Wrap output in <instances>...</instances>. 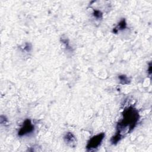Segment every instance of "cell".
I'll list each match as a JSON object with an SVG mask.
<instances>
[{
	"label": "cell",
	"instance_id": "obj_2",
	"mask_svg": "<svg viewBox=\"0 0 152 152\" xmlns=\"http://www.w3.org/2000/svg\"><path fill=\"white\" fill-rule=\"evenodd\" d=\"M104 134L101 133L100 134L96 135L93 137L88 142L87 145V148L89 150H91L92 149L96 148L100 144L103 139L104 138Z\"/></svg>",
	"mask_w": 152,
	"mask_h": 152
},
{
	"label": "cell",
	"instance_id": "obj_3",
	"mask_svg": "<svg viewBox=\"0 0 152 152\" xmlns=\"http://www.w3.org/2000/svg\"><path fill=\"white\" fill-rule=\"evenodd\" d=\"M34 129V126L31 123L29 119H27L25 121L24 123H23V126L21 128L20 130L18 132V135L20 136L24 135L30 132H31Z\"/></svg>",
	"mask_w": 152,
	"mask_h": 152
},
{
	"label": "cell",
	"instance_id": "obj_4",
	"mask_svg": "<svg viewBox=\"0 0 152 152\" xmlns=\"http://www.w3.org/2000/svg\"><path fill=\"white\" fill-rule=\"evenodd\" d=\"M64 139L68 143H71V142H72L75 141V137L71 133L66 134L64 137Z\"/></svg>",
	"mask_w": 152,
	"mask_h": 152
},
{
	"label": "cell",
	"instance_id": "obj_1",
	"mask_svg": "<svg viewBox=\"0 0 152 152\" xmlns=\"http://www.w3.org/2000/svg\"><path fill=\"white\" fill-rule=\"evenodd\" d=\"M123 116L124 118L122 120L118 125V132L116 134L119 135L122 129L125 130L128 127L129 131L132 129L138 119V112L132 107H129L128 109H125L124 110Z\"/></svg>",
	"mask_w": 152,
	"mask_h": 152
}]
</instances>
